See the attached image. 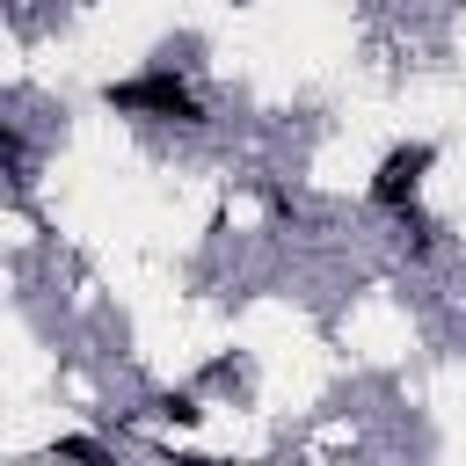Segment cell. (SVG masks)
Wrapping results in <instances>:
<instances>
[{
	"mask_svg": "<svg viewBox=\"0 0 466 466\" xmlns=\"http://www.w3.org/2000/svg\"><path fill=\"white\" fill-rule=\"evenodd\" d=\"M109 102H116V109H153V116H175V124H197V102H189V87H182V80H167V73L124 80V87H109Z\"/></svg>",
	"mask_w": 466,
	"mask_h": 466,
	"instance_id": "obj_1",
	"label": "cell"
},
{
	"mask_svg": "<svg viewBox=\"0 0 466 466\" xmlns=\"http://www.w3.org/2000/svg\"><path fill=\"white\" fill-rule=\"evenodd\" d=\"M422 167H430V153H422V146H400V153H386V167H379L371 197H379V204H408V197H415V182H422Z\"/></svg>",
	"mask_w": 466,
	"mask_h": 466,
	"instance_id": "obj_2",
	"label": "cell"
}]
</instances>
